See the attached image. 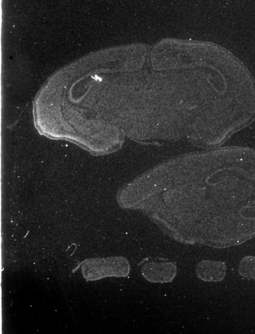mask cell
<instances>
[{
    "mask_svg": "<svg viewBox=\"0 0 255 334\" xmlns=\"http://www.w3.org/2000/svg\"><path fill=\"white\" fill-rule=\"evenodd\" d=\"M191 227L198 243L216 248L255 237V149L214 148L196 159Z\"/></svg>",
    "mask_w": 255,
    "mask_h": 334,
    "instance_id": "obj_1",
    "label": "cell"
},
{
    "mask_svg": "<svg viewBox=\"0 0 255 334\" xmlns=\"http://www.w3.org/2000/svg\"><path fill=\"white\" fill-rule=\"evenodd\" d=\"M238 271L245 277L255 279V256L248 255L243 257L240 261Z\"/></svg>",
    "mask_w": 255,
    "mask_h": 334,
    "instance_id": "obj_4",
    "label": "cell"
},
{
    "mask_svg": "<svg viewBox=\"0 0 255 334\" xmlns=\"http://www.w3.org/2000/svg\"><path fill=\"white\" fill-rule=\"evenodd\" d=\"M142 276L153 283H167L171 281L177 273L176 265L172 262L148 261L141 266Z\"/></svg>",
    "mask_w": 255,
    "mask_h": 334,
    "instance_id": "obj_2",
    "label": "cell"
},
{
    "mask_svg": "<svg viewBox=\"0 0 255 334\" xmlns=\"http://www.w3.org/2000/svg\"><path fill=\"white\" fill-rule=\"evenodd\" d=\"M196 270L199 279L205 281L219 282L224 278L227 266L223 262L205 260L198 264Z\"/></svg>",
    "mask_w": 255,
    "mask_h": 334,
    "instance_id": "obj_3",
    "label": "cell"
}]
</instances>
